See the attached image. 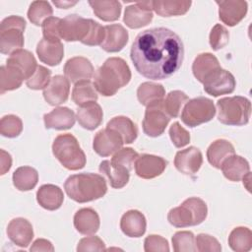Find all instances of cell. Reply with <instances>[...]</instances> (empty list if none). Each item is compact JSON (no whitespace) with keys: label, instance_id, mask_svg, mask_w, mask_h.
Here are the masks:
<instances>
[{"label":"cell","instance_id":"6da1fadb","mask_svg":"<svg viewBox=\"0 0 252 252\" xmlns=\"http://www.w3.org/2000/svg\"><path fill=\"white\" fill-rule=\"evenodd\" d=\"M184 46L181 38L166 28H154L138 33L130 58L142 76L152 80H163L181 67Z\"/></svg>","mask_w":252,"mask_h":252},{"label":"cell","instance_id":"7a4b0ae2","mask_svg":"<svg viewBox=\"0 0 252 252\" xmlns=\"http://www.w3.org/2000/svg\"><path fill=\"white\" fill-rule=\"evenodd\" d=\"M130 80L131 71L126 61L120 57H110L95 71L94 86L103 96H111Z\"/></svg>","mask_w":252,"mask_h":252},{"label":"cell","instance_id":"3957f363","mask_svg":"<svg viewBox=\"0 0 252 252\" xmlns=\"http://www.w3.org/2000/svg\"><path fill=\"white\" fill-rule=\"evenodd\" d=\"M64 189L68 197L77 203L100 199L107 192L104 177L95 173L73 174L66 179Z\"/></svg>","mask_w":252,"mask_h":252},{"label":"cell","instance_id":"277c9868","mask_svg":"<svg viewBox=\"0 0 252 252\" xmlns=\"http://www.w3.org/2000/svg\"><path fill=\"white\" fill-rule=\"evenodd\" d=\"M52 153L59 162L69 170H79L86 165V155L72 134L58 135L52 144Z\"/></svg>","mask_w":252,"mask_h":252},{"label":"cell","instance_id":"5b68a950","mask_svg":"<svg viewBox=\"0 0 252 252\" xmlns=\"http://www.w3.org/2000/svg\"><path fill=\"white\" fill-rule=\"evenodd\" d=\"M208 215L205 201L197 197L186 199L180 206L171 209L167 215V220L175 227L194 226L202 223Z\"/></svg>","mask_w":252,"mask_h":252},{"label":"cell","instance_id":"8992f818","mask_svg":"<svg viewBox=\"0 0 252 252\" xmlns=\"http://www.w3.org/2000/svg\"><path fill=\"white\" fill-rule=\"evenodd\" d=\"M218 119L224 125L242 126L249 122L251 102L240 95L222 97L217 101Z\"/></svg>","mask_w":252,"mask_h":252},{"label":"cell","instance_id":"52a82bcc","mask_svg":"<svg viewBox=\"0 0 252 252\" xmlns=\"http://www.w3.org/2000/svg\"><path fill=\"white\" fill-rule=\"evenodd\" d=\"M26 21L20 16H9L0 24V51L12 54L24 46Z\"/></svg>","mask_w":252,"mask_h":252},{"label":"cell","instance_id":"ba28073f","mask_svg":"<svg viewBox=\"0 0 252 252\" xmlns=\"http://www.w3.org/2000/svg\"><path fill=\"white\" fill-rule=\"evenodd\" d=\"M216 114V107L213 100L205 96H198L189 99L182 110L181 120L188 127H197L211 121Z\"/></svg>","mask_w":252,"mask_h":252},{"label":"cell","instance_id":"9c48e42d","mask_svg":"<svg viewBox=\"0 0 252 252\" xmlns=\"http://www.w3.org/2000/svg\"><path fill=\"white\" fill-rule=\"evenodd\" d=\"M92 19H85L79 15L72 14L61 19L59 25V35L66 41L83 42L91 30Z\"/></svg>","mask_w":252,"mask_h":252},{"label":"cell","instance_id":"30bf717a","mask_svg":"<svg viewBox=\"0 0 252 252\" xmlns=\"http://www.w3.org/2000/svg\"><path fill=\"white\" fill-rule=\"evenodd\" d=\"M162 101L149 105L146 108L143 120V131L150 137L160 136L170 121V117L163 109Z\"/></svg>","mask_w":252,"mask_h":252},{"label":"cell","instance_id":"8fae6325","mask_svg":"<svg viewBox=\"0 0 252 252\" xmlns=\"http://www.w3.org/2000/svg\"><path fill=\"white\" fill-rule=\"evenodd\" d=\"M203 86L208 94L220 96L231 94L235 89L236 82L230 72L220 68L204 81Z\"/></svg>","mask_w":252,"mask_h":252},{"label":"cell","instance_id":"7c38bea8","mask_svg":"<svg viewBox=\"0 0 252 252\" xmlns=\"http://www.w3.org/2000/svg\"><path fill=\"white\" fill-rule=\"evenodd\" d=\"M153 1H138L126 7L123 22L130 29H140L153 20Z\"/></svg>","mask_w":252,"mask_h":252},{"label":"cell","instance_id":"4fadbf2b","mask_svg":"<svg viewBox=\"0 0 252 252\" xmlns=\"http://www.w3.org/2000/svg\"><path fill=\"white\" fill-rule=\"evenodd\" d=\"M124 142L121 136L115 130L106 127L95 134L93 148L98 156L108 157L120 150Z\"/></svg>","mask_w":252,"mask_h":252},{"label":"cell","instance_id":"5bb4252c","mask_svg":"<svg viewBox=\"0 0 252 252\" xmlns=\"http://www.w3.org/2000/svg\"><path fill=\"white\" fill-rule=\"evenodd\" d=\"M219 5V18L228 27H234L239 24L247 14L248 5L242 0H224L216 1Z\"/></svg>","mask_w":252,"mask_h":252},{"label":"cell","instance_id":"9a60e30c","mask_svg":"<svg viewBox=\"0 0 252 252\" xmlns=\"http://www.w3.org/2000/svg\"><path fill=\"white\" fill-rule=\"evenodd\" d=\"M167 161L155 155L144 154L135 161V172L143 179H153L159 176L166 168Z\"/></svg>","mask_w":252,"mask_h":252},{"label":"cell","instance_id":"2e32d148","mask_svg":"<svg viewBox=\"0 0 252 252\" xmlns=\"http://www.w3.org/2000/svg\"><path fill=\"white\" fill-rule=\"evenodd\" d=\"M63 71L69 82L77 84L82 81H88L93 77L94 66L88 58L76 56L67 60Z\"/></svg>","mask_w":252,"mask_h":252},{"label":"cell","instance_id":"e0dca14e","mask_svg":"<svg viewBox=\"0 0 252 252\" xmlns=\"http://www.w3.org/2000/svg\"><path fill=\"white\" fill-rule=\"evenodd\" d=\"M203 163V155L196 147H189L176 153L174 165L176 169L186 175H193L198 172Z\"/></svg>","mask_w":252,"mask_h":252},{"label":"cell","instance_id":"ac0fdd59","mask_svg":"<svg viewBox=\"0 0 252 252\" xmlns=\"http://www.w3.org/2000/svg\"><path fill=\"white\" fill-rule=\"evenodd\" d=\"M70 93V82L66 77L56 75L43 89V97L50 105H60L67 101Z\"/></svg>","mask_w":252,"mask_h":252},{"label":"cell","instance_id":"d6986e66","mask_svg":"<svg viewBox=\"0 0 252 252\" xmlns=\"http://www.w3.org/2000/svg\"><path fill=\"white\" fill-rule=\"evenodd\" d=\"M7 235L15 245L26 248L33 238L32 225L24 218L13 219L7 226Z\"/></svg>","mask_w":252,"mask_h":252},{"label":"cell","instance_id":"ffe728a7","mask_svg":"<svg viewBox=\"0 0 252 252\" xmlns=\"http://www.w3.org/2000/svg\"><path fill=\"white\" fill-rule=\"evenodd\" d=\"M104 30L105 36L100 47L106 52H118L122 50L129 38L126 29L119 24H113L105 26Z\"/></svg>","mask_w":252,"mask_h":252},{"label":"cell","instance_id":"44dd1931","mask_svg":"<svg viewBox=\"0 0 252 252\" xmlns=\"http://www.w3.org/2000/svg\"><path fill=\"white\" fill-rule=\"evenodd\" d=\"M43 121L46 129L67 130L74 126L76 116L72 109L61 106L44 114Z\"/></svg>","mask_w":252,"mask_h":252},{"label":"cell","instance_id":"7402d4cb","mask_svg":"<svg viewBox=\"0 0 252 252\" xmlns=\"http://www.w3.org/2000/svg\"><path fill=\"white\" fill-rule=\"evenodd\" d=\"M147 221L145 216L137 210H129L120 220L122 232L129 237H141L146 232Z\"/></svg>","mask_w":252,"mask_h":252},{"label":"cell","instance_id":"603a6c76","mask_svg":"<svg viewBox=\"0 0 252 252\" xmlns=\"http://www.w3.org/2000/svg\"><path fill=\"white\" fill-rule=\"evenodd\" d=\"M103 112L96 101H91L81 105L77 109L76 118L79 124L87 130H94L102 122Z\"/></svg>","mask_w":252,"mask_h":252},{"label":"cell","instance_id":"cb8c5ba5","mask_svg":"<svg viewBox=\"0 0 252 252\" xmlns=\"http://www.w3.org/2000/svg\"><path fill=\"white\" fill-rule=\"evenodd\" d=\"M99 217L92 208H83L74 215V226L76 230L84 235H93L99 228Z\"/></svg>","mask_w":252,"mask_h":252},{"label":"cell","instance_id":"d4e9b609","mask_svg":"<svg viewBox=\"0 0 252 252\" xmlns=\"http://www.w3.org/2000/svg\"><path fill=\"white\" fill-rule=\"evenodd\" d=\"M39 60L49 66L58 65L64 56V46L61 41H49L42 38L36 46Z\"/></svg>","mask_w":252,"mask_h":252},{"label":"cell","instance_id":"484cf974","mask_svg":"<svg viewBox=\"0 0 252 252\" xmlns=\"http://www.w3.org/2000/svg\"><path fill=\"white\" fill-rule=\"evenodd\" d=\"M36 201L43 209L55 211L62 206L64 194L60 187L53 184H44L36 192Z\"/></svg>","mask_w":252,"mask_h":252},{"label":"cell","instance_id":"4316f807","mask_svg":"<svg viewBox=\"0 0 252 252\" xmlns=\"http://www.w3.org/2000/svg\"><path fill=\"white\" fill-rule=\"evenodd\" d=\"M221 67L218 58L214 54L209 52L197 55L192 64L193 75L202 84L207 78H209L214 72H216Z\"/></svg>","mask_w":252,"mask_h":252},{"label":"cell","instance_id":"83f0119b","mask_svg":"<svg viewBox=\"0 0 252 252\" xmlns=\"http://www.w3.org/2000/svg\"><path fill=\"white\" fill-rule=\"evenodd\" d=\"M220 169L226 179L237 182L250 171V165L244 158L232 155L221 163Z\"/></svg>","mask_w":252,"mask_h":252},{"label":"cell","instance_id":"f1b7e54d","mask_svg":"<svg viewBox=\"0 0 252 252\" xmlns=\"http://www.w3.org/2000/svg\"><path fill=\"white\" fill-rule=\"evenodd\" d=\"M233 145L224 139L214 141L207 150V158L211 165L220 169L221 163L230 156L234 155Z\"/></svg>","mask_w":252,"mask_h":252},{"label":"cell","instance_id":"f546056e","mask_svg":"<svg viewBox=\"0 0 252 252\" xmlns=\"http://www.w3.org/2000/svg\"><path fill=\"white\" fill-rule=\"evenodd\" d=\"M6 64L12 65L19 69L23 73L25 80L31 78L37 67L34 56L32 52L26 49H19L13 52L7 59Z\"/></svg>","mask_w":252,"mask_h":252},{"label":"cell","instance_id":"4dcf8cb0","mask_svg":"<svg viewBox=\"0 0 252 252\" xmlns=\"http://www.w3.org/2000/svg\"><path fill=\"white\" fill-rule=\"evenodd\" d=\"M99 172L104 175L110 186L115 189H120L124 187L130 178V171L126 168L112 164L110 160H103L99 164Z\"/></svg>","mask_w":252,"mask_h":252},{"label":"cell","instance_id":"1f68e13d","mask_svg":"<svg viewBox=\"0 0 252 252\" xmlns=\"http://www.w3.org/2000/svg\"><path fill=\"white\" fill-rule=\"evenodd\" d=\"M165 90L160 84L152 82L142 83L137 90V97L142 105L149 106L163 100Z\"/></svg>","mask_w":252,"mask_h":252},{"label":"cell","instance_id":"d6a6232c","mask_svg":"<svg viewBox=\"0 0 252 252\" xmlns=\"http://www.w3.org/2000/svg\"><path fill=\"white\" fill-rule=\"evenodd\" d=\"M94 15L104 22H113L119 19L121 14V3L116 0L89 1Z\"/></svg>","mask_w":252,"mask_h":252},{"label":"cell","instance_id":"836d02e7","mask_svg":"<svg viewBox=\"0 0 252 252\" xmlns=\"http://www.w3.org/2000/svg\"><path fill=\"white\" fill-rule=\"evenodd\" d=\"M107 128L115 130L123 139L124 144L133 143L138 136L136 124L126 116H116L107 122Z\"/></svg>","mask_w":252,"mask_h":252},{"label":"cell","instance_id":"e575fe53","mask_svg":"<svg viewBox=\"0 0 252 252\" xmlns=\"http://www.w3.org/2000/svg\"><path fill=\"white\" fill-rule=\"evenodd\" d=\"M191 1H153V10L161 17H171V16H180L188 12L191 7Z\"/></svg>","mask_w":252,"mask_h":252},{"label":"cell","instance_id":"d590c367","mask_svg":"<svg viewBox=\"0 0 252 252\" xmlns=\"http://www.w3.org/2000/svg\"><path fill=\"white\" fill-rule=\"evenodd\" d=\"M25 77L16 67L6 64L0 67V93L14 91L21 87Z\"/></svg>","mask_w":252,"mask_h":252},{"label":"cell","instance_id":"8d00e7d4","mask_svg":"<svg viewBox=\"0 0 252 252\" xmlns=\"http://www.w3.org/2000/svg\"><path fill=\"white\" fill-rule=\"evenodd\" d=\"M13 184L20 191H30L38 181L36 169L31 166H20L13 173Z\"/></svg>","mask_w":252,"mask_h":252},{"label":"cell","instance_id":"74e56055","mask_svg":"<svg viewBox=\"0 0 252 252\" xmlns=\"http://www.w3.org/2000/svg\"><path fill=\"white\" fill-rule=\"evenodd\" d=\"M228 245L235 252H247L252 247V231L245 226L233 228L228 236Z\"/></svg>","mask_w":252,"mask_h":252},{"label":"cell","instance_id":"f35d334b","mask_svg":"<svg viewBox=\"0 0 252 252\" xmlns=\"http://www.w3.org/2000/svg\"><path fill=\"white\" fill-rule=\"evenodd\" d=\"M97 98L96 90L90 80L75 84L72 91V99L77 105L81 106L91 101H96Z\"/></svg>","mask_w":252,"mask_h":252},{"label":"cell","instance_id":"ab89813d","mask_svg":"<svg viewBox=\"0 0 252 252\" xmlns=\"http://www.w3.org/2000/svg\"><path fill=\"white\" fill-rule=\"evenodd\" d=\"M189 100L188 95L181 91H171L162 101V106L168 116L175 118L179 115L183 105Z\"/></svg>","mask_w":252,"mask_h":252},{"label":"cell","instance_id":"60d3db41","mask_svg":"<svg viewBox=\"0 0 252 252\" xmlns=\"http://www.w3.org/2000/svg\"><path fill=\"white\" fill-rule=\"evenodd\" d=\"M53 10L47 1H33L28 10V18L30 22L35 26H41L43 22L52 17Z\"/></svg>","mask_w":252,"mask_h":252},{"label":"cell","instance_id":"b9f144b4","mask_svg":"<svg viewBox=\"0 0 252 252\" xmlns=\"http://www.w3.org/2000/svg\"><path fill=\"white\" fill-rule=\"evenodd\" d=\"M23 131V122L20 117L14 114H8L1 118L0 133L7 138H16Z\"/></svg>","mask_w":252,"mask_h":252},{"label":"cell","instance_id":"7bdbcfd3","mask_svg":"<svg viewBox=\"0 0 252 252\" xmlns=\"http://www.w3.org/2000/svg\"><path fill=\"white\" fill-rule=\"evenodd\" d=\"M172 246L175 252H194L195 247V237L191 231L183 230L177 231L172 236Z\"/></svg>","mask_w":252,"mask_h":252},{"label":"cell","instance_id":"ee69618b","mask_svg":"<svg viewBox=\"0 0 252 252\" xmlns=\"http://www.w3.org/2000/svg\"><path fill=\"white\" fill-rule=\"evenodd\" d=\"M138 157L139 154L132 148H121L113 155L110 161L112 164L122 166L127 170L131 171L133 165H135V161Z\"/></svg>","mask_w":252,"mask_h":252},{"label":"cell","instance_id":"f6af8a7d","mask_svg":"<svg viewBox=\"0 0 252 252\" xmlns=\"http://www.w3.org/2000/svg\"><path fill=\"white\" fill-rule=\"evenodd\" d=\"M51 80V71L44 66L37 65L35 72L26 81V85L32 90L44 89Z\"/></svg>","mask_w":252,"mask_h":252},{"label":"cell","instance_id":"bcb514c9","mask_svg":"<svg viewBox=\"0 0 252 252\" xmlns=\"http://www.w3.org/2000/svg\"><path fill=\"white\" fill-rule=\"evenodd\" d=\"M229 40V32L228 31L221 26L220 24H217L211 30L209 35V42L213 50H220L223 48Z\"/></svg>","mask_w":252,"mask_h":252},{"label":"cell","instance_id":"7dc6e473","mask_svg":"<svg viewBox=\"0 0 252 252\" xmlns=\"http://www.w3.org/2000/svg\"><path fill=\"white\" fill-rule=\"evenodd\" d=\"M196 251L200 252H220L221 246L217 238L210 234L200 233L195 238Z\"/></svg>","mask_w":252,"mask_h":252},{"label":"cell","instance_id":"c3c4849f","mask_svg":"<svg viewBox=\"0 0 252 252\" xmlns=\"http://www.w3.org/2000/svg\"><path fill=\"white\" fill-rule=\"evenodd\" d=\"M169 137L171 139L172 144L176 148L185 147L190 143V134L187 130H185L179 122H174L169 128Z\"/></svg>","mask_w":252,"mask_h":252},{"label":"cell","instance_id":"681fc988","mask_svg":"<svg viewBox=\"0 0 252 252\" xmlns=\"http://www.w3.org/2000/svg\"><path fill=\"white\" fill-rule=\"evenodd\" d=\"M61 19L57 17H50L46 19L42 27V34L43 38L49 41H60V35H59V25H60Z\"/></svg>","mask_w":252,"mask_h":252},{"label":"cell","instance_id":"f907efd6","mask_svg":"<svg viewBox=\"0 0 252 252\" xmlns=\"http://www.w3.org/2000/svg\"><path fill=\"white\" fill-rule=\"evenodd\" d=\"M144 250L146 252H168V241L160 235L151 234L144 241Z\"/></svg>","mask_w":252,"mask_h":252},{"label":"cell","instance_id":"816d5d0a","mask_svg":"<svg viewBox=\"0 0 252 252\" xmlns=\"http://www.w3.org/2000/svg\"><path fill=\"white\" fill-rule=\"evenodd\" d=\"M104 36H105L104 27L99 25L97 22L92 20L90 32H89L87 38L82 43L89 45V46L100 45L104 39Z\"/></svg>","mask_w":252,"mask_h":252},{"label":"cell","instance_id":"f5cc1de1","mask_svg":"<svg viewBox=\"0 0 252 252\" xmlns=\"http://www.w3.org/2000/svg\"><path fill=\"white\" fill-rule=\"evenodd\" d=\"M105 244L98 236H88L82 238L77 246L78 252L105 251Z\"/></svg>","mask_w":252,"mask_h":252},{"label":"cell","instance_id":"db71d44e","mask_svg":"<svg viewBox=\"0 0 252 252\" xmlns=\"http://www.w3.org/2000/svg\"><path fill=\"white\" fill-rule=\"evenodd\" d=\"M30 250L31 251H45V252L50 251V252H52V251H54V247L49 240L43 239V238H38L32 243Z\"/></svg>","mask_w":252,"mask_h":252},{"label":"cell","instance_id":"11a10c76","mask_svg":"<svg viewBox=\"0 0 252 252\" xmlns=\"http://www.w3.org/2000/svg\"><path fill=\"white\" fill-rule=\"evenodd\" d=\"M12 166V158L4 150L0 151V174L4 175Z\"/></svg>","mask_w":252,"mask_h":252},{"label":"cell","instance_id":"9f6ffc18","mask_svg":"<svg viewBox=\"0 0 252 252\" xmlns=\"http://www.w3.org/2000/svg\"><path fill=\"white\" fill-rule=\"evenodd\" d=\"M77 3H78L77 1H74V2H71V1H53V4L55 6H57L58 8H61V9H68V8L74 6Z\"/></svg>","mask_w":252,"mask_h":252}]
</instances>
